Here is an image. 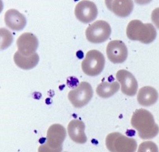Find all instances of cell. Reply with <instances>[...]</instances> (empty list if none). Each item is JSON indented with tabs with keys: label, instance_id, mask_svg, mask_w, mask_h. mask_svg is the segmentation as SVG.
<instances>
[{
	"label": "cell",
	"instance_id": "6da1fadb",
	"mask_svg": "<svg viewBox=\"0 0 159 152\" xmlns=\"http://www.w3.org/2000/svg\"><path fill=\"white\" fill-rule=\"evenodd\" d=\"M131 122L141 139H153L159 134V126L155 122L153 115L146 109H137L133 113Z\"/></svg>",
	"mask_w": 159,
	"mask_h": 152
},
{
	"label": "cell",
	"instance_id": "7a4b0ae2",
	"mask_svg": "<svg viewBox=\"0 0 159 152\" xmlns=\"http://www.w3.org/2000/svg\"><path fill=\"white\" fill-rule=\"evenodd\" d=\"M126 35L129 39L150 44L157 36V32L151 23H143L140 20L131 21L126 27Z\"/></svg>",
	"mask_w": 159,
	"mask_h": 152
},
{
	"label": "cell",
	"instance_id": "3957f363",
	"mask_svg": "<svg viewBox=\"0 0 159 152\" xmlns=\"http://www.w3.org/2000/svg\"><path fill=\"white\" fill-rule=\"evenodd\" d=\"M107 149L111 152H135L137 143L135 139L119 132H112L106 138Z\"/></svg>",
	"mask_w": 159,
	"mask_h": 152
},
{
	"label": "cell",
	"instance_id": "277c9868",
	"mask_svg": "<svg viewBox=\"0 0 159 152\" xmlns=\"http://www.w3.org/2000/svg\"><path fill=\"white\" fill-rule=\"evenodd\" d=\"M105 65V58L100 51L92 49L87 52L81 62L83 72L90 76H96L103 71Z\"/></svg>",
	"mask_w": 159,
	"mask_h": 152
},
{
	"label": "cell",
	"instance_id": "5b68a950",
	"mask_svg": "<svg viewBox=\"0 0 159 152\" xmlns=\"http://www.w3.org/2000/svg\"><path fill=\"white\" fill-rule=\"evenodd\" d=\"M111 31V26L107 21L105 20H97L87 28L86 36L89 42L99 44L109 39Z\"/></svg>",
	"mask_w": 159,
	"mask_h": 152
},
{
	"label": "cell",
	"instance_id": "8992f818",
	"mask_svg": "<svg viewBox=\"0 0 159 152\" xmlns=\"http://www.w3.org/2000/svg\"><path fill=\"white\" fill-rule=\"evenodd\" d=\"M93 89L90 83L82 81L77 87L70 90L68 98L75 108H81L87 105L93 97Z\"/></svg>",
	"mask_w": 159,
	"mask_h": 152
},
{
	"label": "cell",
	"instance_id": "52a82bcc",
	"mask_svg": "<svg viewBox=\"0 0 159 152\" xmlns=\"http://www.w3.org/2000/svg\"><path fill=\"white\" fill-rule=\"evenodd\" d=\"M66 136V130L63 126L59 124H53L48 130L47 141L44 145L55 152H61Z\"/></svg>",
	"mask_w": 159,
	"mask_h": 152
},
{
	"label": "cell",
	"instance_id": "ba28073f",
	"mask_svg": "<svg viewBox=\"0 0 159 152\" xmlns=\"http://www.w3.org/2000/svg\"><path fill=\"white\" fill-rule=\"evenodd\" d=\"M74 13L78 20L88 23L96 19L98 11L96 5L93 1L83 0L77 4Z\"/></svg>",
	"mask_w": 159,
	"mask_h": 152
},
{
	"label": "cell",
	"instance_id": "9c48e42d",
	"mask_svg": "<svg viewBox=\"0 0 159 152\" xmlns=\"http://www.w3.org/2000/svg\"><path fill=\"white\" fill-rule=\"evenodd\" d=\"M106 53L109 60L113 63H122L127 58L128 49L122 40H113L108 43Z\"/></svg>",
	"mask_w": 159,
	"mask_h": 152
},
{
	"label": "cell",
	"instance_id": "30bf717a",
	"mask_svg": "<svg viewBox=\"0 0 159 152\" xmlns=\"http://www.w3.org/2000/svg\"><path fill=\"white\" fill-rule=\"evenodd\" d=\"M18 52L24 56H30L36 53L39 46L37 37L30 32H25L20 35L17 40Z\"/></svg>",
	"mask_w": 159,
	"mask_h": 152
},
{
	"label": "cell",
	"instance_id": "8fae6325",
	"mask_svg": "<svg viewBox=\"0 0 159 152\" xmlns=\"http://www.w3.org/2000/svg\"><path fill=\"white\" fill-rule=\"evenodd\" d=\"M121 85V91L126 95L133 96L138 90V82L133 74L125 70H120L116 75Z\"/></svg>",
	"mask_w": 159,
	"mask_h": 152
},
{
	"label": "cell",
	"instance_id": "7c38bea8",
	"mask_svg": "<svg viewBox=\"0 0 159 152\" xmlns=\"http://www.w3.org/2000/svg\"><path fill=\"white\" fill-rule=\"evenodd\" d=\"M105 4L111 11L121 17L128 16L134 8L131 0H106Z\"/></svg>",
	"mask_w": 159,
	"mask_h": 152
},
{
	"label": "cell",
	"instance_id": "4fadbf2b",
	"mask_svg": "<svg viewBox=\"0 0 159 152\" xmlns=\"http://www.w3.org/2000/svg\"><path fill=\"white\" fill-rule=\"evenodd\" d=\"M4 21L7 26L13 30H21L26 25V18L18 10L11 8L4 14Z\"/></svg>",
	"mask_w": 159,
	"mask_h": 152
},
{
	"label": "cell",
	"instance_id": "5bb4252c",
	"mask_svg": "<svg viewBox=\"0 0 159 152\" xmlns=\"http://www.w3.org/2000/svg\"><path fill=\"white\" fill-rule=\"evenodd\" d=\"M85 124L79 119H73L68 126V133L71 139L79 144H84L87 141L84 132Z\"/></svg>",
	"mask_w": 159,
	"mask_h": 152
},
{
	"label": "cell",
	"instance_id": "9a60e30c",
	"mask_svg": "<svg viewBox=\"0 0 159 152\" xmlns=\"http://www.w3.org/2000/svg\"><path fill=\"white\" fill-rule=\"evenodd\" d=\"M159 98L156 89L151 86L141 88L137 95V100L139 105L143 106H152L155 104Z\"/></svg>",
	"mask_w": 159,
	"mask_h": 152
},
{
	"label": "cell",
	"instance_id": "2e32d148",
	"mask_svg": "<svg viewBox=\"0 0 159 152\" xmlns=\"http://www.w3.org/2000/svg\"><path fill=\"white\" fill-rule=\"evenodd\" d=\"M14 61L19 67L25 70H29L33 68L38 64L39 57L36 53L30 56H24L17 51L14 55Z\"/></svg>",
	"mask_w": 159,
	"mask_h": 152
},
{
	"label": "cell",
	"instance_id": "e0dca14e",
	"mask_svg": "<svg viewBox=\"0 0 159 152\" xmlns=\"http://www.w3.org/2000/svg\"><path fill=\"white\" fill-rule=\"evenodd\" d=\"M119 83L118 81H103L96 88V93L100 97L107 98L113 96L119 90Z\"/></svg>",
	"mask_w": 159,
	"mask_h": 152
},
{
	"label": "cell",
	"instance_id": "ac0fdd59",
	"mask_svg": "<svg viewBox=\"0 0 159 152\" xmlns=\"http://www.w3.org/2000/svg\"><path fill=\"white\" fill-rule=\"evenodd\" d=\"M13 39L11 33L5 28L1 29V48L4 49L10 46Z\"/></svg>",
	"mask_w": 159,
	"mask_h": 152
},
{
	"label": "cell",
	"instance_id": "d6986e66",
	"mask_svg": "<svg viewBox=\"0 0 159 152\" xmlns=\"http://www.w3.org/2000/svg\"><path fill=\"white\" fill-rule=\"evenodd\" d=\"M138 152H159V149L154 142L146 141L140 144Z\"/></svg>",
	"mask_w": 159,
	"mask_h": 152
},
{
	"label": "cell",
	"instance_id": "ffe728a7",
	"mask_svg": "<svg viewBox=\"0 0 159 152\" xmlns=\"http://www.w3.org/2000/svg\"><path fill=\"white\" fill-rule=\"evenodd\" d=\"M152 20L153 24L159 29V7L155 8L152 13Z\"/></svg>",
	"mask_w": 159,
	"mask_h": 152
}]
</instances>
